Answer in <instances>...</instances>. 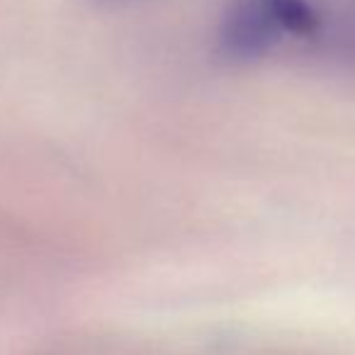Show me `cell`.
Masks as SVG:
<instances>
[{"instance_id":"6da1fadb","label":"cell","mask_w":355,"mask_h":355,"mask_svg":"<svg viewBox=\"0 0 355 355\" xmlns=\"http://www.w3.org/2000/svg\"><path fill=\"white\" fill-rule=\"evenodd\" d=\"M316 27V0H232L219 44L229 59L253 61L287 40H314Z\"/></svg>"},{"instance_id":"7a4b0ae2","label":"cell","mask_w":355,"mask_h":355,"mask_svg":"<svg viewBox=\"0 0 355 355\" xmlns=\"http://www.w3.org/2000/svg\"><path fill=\"white\" fill-rule=\"evenodd\" d=\"M319 27L314 42L326 54L355 64V0H316Z\"/></svg>"}]
</instances>
